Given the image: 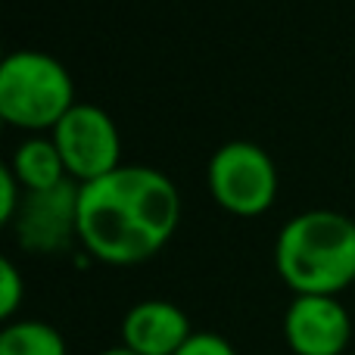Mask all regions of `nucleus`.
<instances>
[{"mask_svg":"<svg viewBox=\"0 0 355 355\" xmlns=\"http://www.w3.org/2000/svg\"><path fill=\"white\" fill-rule=\"evenodd\" d=\"M181 218L178 187L150 166H119L81 184L78 240L94 259L137 265L156 256Z\"/></svg>","mask_w":355,"mask_h":355,"instance_id":"obj_1","label":"nucleus"},{"mask_svg":"<svg viewBox=\"0 0 355 355\" xmlns=\"http://www.w3.org/2000/svg\"><path fill=\"white\" fill-rule=\"evenodd\" d=\"M275 265L296 296H337L355 281V221L327 209L296 215L277 234Z\"/></svg>","mask_w":355,"mask_h":355,"instance_id":"obj_2","label":"nucleus"},{"mask_svg":"<svg viewBox=\"0 0 355 355\" xmlns=\"http://www.w3.org/2000/svg\"><path fill=\"white\" fill-rule=\"evenodd\" d=\"M75 106V85L60 60L37 50L10 53L0 66V116L25 131H53Z\"/></svg>","mask_w":355,"mask_h":355,"instance_id":"obj_3","label":"nucleus"},{"mask_svg":"<svg viewBox=\"0 0 355 355\" xmlns=\"http://www.w3.org/2000/svg\"><path fill=\"white\" fill-rule=\"evenodd\" d=\"M209 190L221 209L234 215H262L277 196V168L262 147L231 141L209 162Z\"/></svg>","mask_w":355,"mask_h":355,"instance_id":"obj_4","label":"nucleus"},{"mask_svg":"<svg viewBox=\"0 0 355 355\" xmlns=\"http://www.w3.org/2000/svg\"><path fill=\"white\" fill-rule=\"evenodd\" d=\"M53 144L66 162L69 178L78 184L100 181L122 166L116 125L94 103H75L53 128Z\"/></svg>","mask_w":355,"mask_h":355,"instance_id":"obj_5","label":"nucleus"},{"mask_svg":"<svg viewBox=\"0 0 355 355\" xmlns=\"http://www.w3.org/2000/svg\"><path fill=\"white\" fill-rule=\"evenodd\" d=\"M78 200L81 184L72 178L50 190H25L19 215L12 218L22 250L35 256L66 252L78 237Z\"/></svg>","mask_w":355,"mask_h":355,"instance_id":"obj_6","label":"nucleus"},{"mask_svg":"<svg viewBox=\"0 0 355 355\" xmlns=\"http://www.w3.org/2000/svg\"><path fill=\"white\" fill-rule=\"evenodd\" d=\"M284 337L296 355H343L352 321L337 296H296L284 315Z\"/></svg>","mask_w":355,"mask_h":355,"instance_id":"obj_7","label":"nucleus"},{"mask_svg":"<svg viewBox=\"0 0 355 355\" xmlns=\"http://www.w3.org/2000/svg\"><path fill=\"white\" fill-rule=\"evenodd\" d=\"M193 337L190 321L175 302H137L122 321V346L137 355H178Z\"/></svg>","mask_w":355,"mask_h":355,"instance_id":"obj_8","label":"nucleus"},{"mask_svg":"<svg viewBox=\"0 0 355 355\" xmlns=\"http://www.w3.org/2000/svg\"><path fill=\"white\" fill-rule=\"evenodd\" d=\"M10 168L25 190H50V187H56V184L69 181L66 162H62L53 137H50V141L47 137H31V141H25L22 147L16 150V156H12Z\"/></svg>","mask_w":355,"mask_h":355,"instance_id":"obj_9","label":"nucleus"},{"mask_svg":"<svg viewBox=\"0 0 355 355\" xmlns=\"http://www.w3.org/2000/svg\"><path fill=\"white\" fill-rule=\"evenodd\" d=\"M0 355H66V340L44 321H12L0 331Z\"/></svg>","mask_w":355,"mask_h":355,"instance_id":"obj_10","label":"nucleus"},{"mask_svg":"<svg viewBox=\"0 0 355 355\" xmlns=\"http://www.w3.org/2000/svg\"><path fill=\"white\" fill-rule=\"evenodd\" d=\"M22 296H25L22 275H19V268L10 259H3V262H0V318H12L19 302H22Z\"/></svg>","mask_w":355,"mask_h":355,"instance_id":"obj_11","label":"nucleus"},{"mask_svg":"<svg viewBox=\"0 0 355 355\" xmlns=\"http://www.w3.org/2000/svg\"><path fill=\"white\" fill-rule=\"evenodd\" d=\"M19 190H25V187L19 184V178L12 175V168L3 166L0 168V221H6V225H12V218L19 215V206H22Z\"/></svg>","mask_w":355,"mask_h":355,"instance_id":"obj_12","label":"nucleus"},{"mask_svg":"<svg viewBox=\"0 0 355 355\" xmlns=\"http://www.w3.org/2000/svg\"><path fill=\"white\" fill-rule=\"evenodd\" d=\"M178 355H237V349H234L225 337H218V334L200 331L181 346Z\"/></svg>","mask_w":355,"mask_h":355,"instance_id":"obj_13","label":"nucleus"},{"mask_svg":"<svg viewBox=\"0 0 355 355\" xmlns=\"http://www.w3.org/2000/svg\"><path fill=\"white\" fill-rule=\"evenodd\" d=\"M100 355H137V352H131L128 346H112V349H106V352H100Z\"/></svg>","mask_w":355,"mask_h":355,"instance_id":"obj_14","label":"nucleus"}]
</instances>
